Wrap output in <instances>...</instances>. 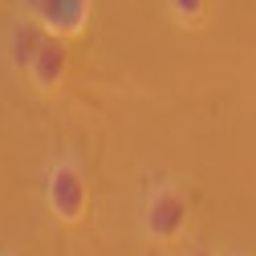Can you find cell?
<instances>
[{
    "mask_svg": "<svg viewBox=\"0 0 256 256\" xmlns=\"http://www.w3.org/2000/svg\"><path fill=\"white\" fill-rule=\"evenodd\" d=\"M45 208L66 228H78L90 216V179H86L82 163H74V158L49 163V171H45Z\"/></svg>",
    "mask_w": 256,
    "mask_h": 256,
    "instance_id": "cell-1",
    "label": "cell"
},
{
    "mask_svg": "<svg viewBox=\"0 0 256 256\" xmlns=\"http://www.w3.org/2000/svg\"><path fill=\"white\" fill-rule=\"evenodd\" d=\"M90 8H94V0H20V12L37 16L49 33L66 37V41H74V37L86 33Z\"/></svg>",
    "mask_w": 256,
    "mask_h": 256,
    "instance_id": "cell-3",
    "label": "cell"
},
{
    "mask_svg": "<svg viewBox=\"0 0 256 256\" xmlns=\"http://www.w3.org/2000/svg\"><path fill=\"white\" fill-rule=\"evenodd\" d=\"M187 220H191V208H187V196H183V191H175V187H154L150 196H146L142 232H146L154 244H175V240H183Z\"/></svg>",
    "mask_w": 256,
    "mask_h": 256,
    "instance_id": "cell-2",
    "label": "cell"
},
{
    "mask_svg": "<svg viewBox=\"0 0 256 256\" xmlns=\"http://www.w3.org/2000/svg\"><path fill=\"white\" fill-rule=\"evenodd\" d=\"M167 12H171L183 28H196V24H204V16H208V0H167Z\"/></svg>",
    "mask_w": 256,
    "mask_h": 256,
    "instance_id": "cell-6",
    "label": "cell"
},
{
    "mask_svg": "<svg viewBox=\"0 0 256 256\" xmlns=\"http://www.w3.org/2000/svg\"><path fill=\"white\" fill-rule=\"evenodd\" d=\"M49 37V28L37 20V16H16L8 24V33H4V57H8V66L16 74H28V66H33V57L41 49V41Z\"/></svg>",
    "mask_w": 256,
    "mask_h": 256,
    "instance_id": "cell-5",
    "label": "cell"
},
{
    "mask_svg": "<svg viewBox=\"0 0 256 256\" xmlns=\"http://www.w3.org/2000/svg\"><path fill=\"white\" fill-rule=\"evenodd\" d=\"M24 78L33 82V90L45 94V98L57 94L61 86H66V78H70V41L57 37V33H49L41 41V49H37V57H33V66H28Z\"/></svg>",
    "mask_w": 256,
    "mask_h": 256,
    "instance_id": "cell-4",
    "label": "cell"
},
{
    "mask_svg": "<svg viewBox=\"0 0 256 256\" xmlns=\"http://www.w3.org/2000/svg\"><path fill=\"white\" fill-rule=\"evenodd\" d=\"M187 256H216V252H212V248H191Z\"/></svg>",
    "mask_w": 256,
    "mask_h": 256,
    "instance_id": "cell-7",
    "label": "cell"
}]
</instances>
